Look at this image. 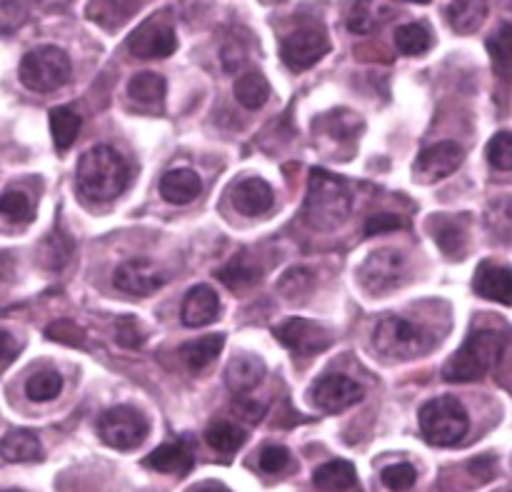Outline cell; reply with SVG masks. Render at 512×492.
<instances>
[{
	"label": "cell",
	"mask_w": 512,
	"mask_h": 492,
	"mask_svg": "<svg viewBox=\"0 0 512 492\" xmlns=\"http://www.w3.org/2000/svg\"><path fill=\"white\" fill-rule=\"evenodd\" d=\"M465 160V150L460 148L455 140H440V143L428 145L423 153L418 155V173L425 180H443L448 175H453L460 168V163Z\"/></svg>",
	"instance_id": "15"
},
{
	"label": "cell",
	"mask_w": 512,
	"mask_h": 492,
	"mask_svg": "<svg viewBox=\"0 0 512 492\" xmlns=\"http://www.w3.org/2000/svg\"><path fill=\"white\" fill-rule=\"evenodd\" d=\"M180 318L188 328H200V325H208L213 320L220 318V298L213 288L208 285H195L188 290L183 300V308H180Z\"/></svg>",
	"instance_id": "17"
},
{
	"label": "cell",
	"mask_w": 512,
	"mask_h": 492,
	"mask_svg": "<svg viewBox=\"0 0 512 492\" xmlns=\"http://www.w3.org/2000/svg\"><path fill=\"white\" fill-rule=\"evenodd\" d=\"M445 15L458 35L478 33L488 18V0H450Z\"/></svg>",
	"instance_id": "21"
},
{
	"label": "cell",
	"mask_w": 512,
	"mask_h": 492,
	"mask_svg": "<svg viewBox=\"0 0 512 492\" xmlns=\"http://www.w3.org/2000/svg\"><path fill=\"white\" fill-rule=\"evenodd\" d=\"M145 468L155 470V473L173 475V478H185L195 465V450L190 438H175L173 443H163L143 458Z\"/></svg>",
	"instance_id": "14"
},
{
	"label": "cell",
	"mask_w": 512,
	"mask_h": 492,
	"mask_svg": "<svg viewBox=\"0 0 512 492\" xmlns=\"http://www.w3.org/2000/svg\"><path fill=\"white\" fill-rule=\"evenodd\" d=\"M473 288L480 298L495 300L500 305H510L512 300V278L510 270L505 265L493 263V260H483L475 270Z\"/></svg>",
	"instance_id": "16"
},
{
	"label": "cell",
	"mask_w": 512,
	"mask_h": 492,
	"mask_svg": "<svg viewBox=\"0 0 512 492\" xmlns=\"http://www.w3.org/2000/svg\"><path fill=\"white\" fill-rule=\"evenodd\" d=\"M223 345V335H205V338L193 340V343H185L183 348H180V355H183V363L188 365L193 373H203L213 360H218V355L223 353Z\"/></svg>",
	"instance_id": "26"
},
{
	"label": "cell",
	"mask_w": 512,
	"mask_h": 492,
	"mask_svg": "<svg viewBox=\"0 0 512 492\" xmlns=\"http://www.w3.org/2000/svg\"><path fill=\"white\" fill-rule=\"evenodd\" d=\"M73 255V240L63 230H53L40 245V260L48 270H63Z\"/></svg>",
	"instance_id": "33"
},
{
	"label": "cell",
	"mask_w": 512,
	"mask_h": 492,
	"mask_svg": "<svg viewBox=\"0 0 512 492\" xmlns=\"http://www.w3.org/2000/svg\"><path fill=\"white\" fill-rule=\"evenodd\" d=\"M70 70L73 68H70V58L65 50L55 48V45H40L23 55L18 75L25 88L35 90V93H50L68 83Z\"/></svg>",
	"instance_id": "5"
},
{
	"label": "cell",
	"mask_w": 512,
	"mask_h": 492,
	"mask_svg": "<svg viewBox=\"0 0 512 492\" xmlns=\"http://www.w3.org/2000/svg\"><path fill=\"white\" fill-rule=\"evenodd\" d=\"M413 3H430V0H413Z\"/></svg>",
	"instance_id": "51"
},
{
	"label": "cell",
	"mask_w": 512,
	"mask_h": 492,
	"mask_svg": "<svg viewBox=\"0 0 512 492\" xmlns=\"http://www.w3.org/2000/svg\"><path fill=\"white\" fill-rule=\"evenodd\" d=\"M0 455L8 463H38L43 458L38 435L30 430H13L0 440Z\"/></svg>",
	"instance_id": "24"
},
{
	"label": "cell",
	"mask_w": 512,
	"mask_h": 492,
	"mask_svg": "<svg viewBox=\"0 0 512 492\" xmlns=\"http://www.w3.org/2000/svg\"><path fill=\"white\" fill-rule=\"evenodd\" d=\"M275 203L273 188L263 178H248L233 188V208L248 218H260Z\"/></svg>",
	"instance_id": "18"
},
{
	"label": "cell",
	"mask_w": 512,
	"mask_h": 492,
	"mask_svg": "<svg viewBox=\"0 0 512 492\" xmlns=\"http://www.w3.org/2000/svg\"><path fill=\"white\" fill-rule=\"evenodd\" d=\"M195 492H228V490H225L220 483H208V485H200Z\"/></svg>",
	"instance_id": "50"
},
{
	"label": "cell",
	"mask_w": 512,
	"mask_h": 492,
	"mask_svg": "<svg viewBox=\"0 0 512 492\" xmlns=\"http://www.w3.org/2000/svg\"><path fill=\"white\" fill-rule=\"evenodd\" d=\"M200 193H203V180H200V175L195 173V170H168V173L160 178V195L173 205L193 203Z\"/></svg>",
	"instance_id": "19"
},
{
	"label": "cell",
	"mask_w": 512,
	"mask_h": 492,
	"mask_svg": "<svg viewBox=\"0 0 512 492\" xmlns=\"http://www.w3.org/2000/svg\"><path fill=\"white\" fill-rule=\"evenodd\" d=\"M165 93H168V83L158 73H138L128 83L130 100L143 105V108H160L165 100Z\"/></svg>",
	"instance_id": "27"
},
{
	"label": "cell",
	"mask_w": 512,
	"mask_h": 492,
	"mask_svg": "<svg viewBox=\"0 0 512 492\" xmlns=\"http://www.w3.org/2000/svg\"><path fill=\"white\" fill-rule=\"evenodd\" d=\"M363 398L365 390L348 375H325L313 388V403L325 413H343Z\"/></svg>",
	"instance_id": "12"
},
{
	"label": "cell",
	"mask_w": 512,
	"mask_h": 492,
	"mask_svg": "<svg viewBox=\"0 0 512 492\" xmlns=\"http://www.w3.org/2000/svg\"><path fill=\"white\" fill-rule=\"evenodd\" d=\"M315 273L308 268H290L283 278L278 280V293L285 300H303L313 293Z\"/></svg>",
	"instance_id": "34"
},
{
	"label": "cell",
	"mask_w": 512,
	"mask_h": 492,
	"mask_svg": "<svg viewBox=\"0 0 512 492\" xmlns=\"http://www.w3.org/2000/svg\"><path fill=\"white\" fill-rule=\"evenodd\" d=\"M403 228V218L393 213H375L373 218H368L365 223V235H385V233H395V230Z\"/></svg>",
	"instance_id": "45"
},
{
	"label": "cell",
	"mask_w": 512,
	"mask_h": 492,
	"mask_svg": "<svg viewBox=\"0 0 512 492\" xmlns=\"http://www.w3.org/2000/svg\"><path fill=\"white\" fill-rule=\"evenodd\" d=\"M380 480H383V485L388 490L405 492L413 488L415 480H418V470H415L410 463L390 465V468H385L383 473H380Z\"/></svg>",
	"instance_id": "40"
},
{
	"label": "cell",
	"mask_w": 512,
	"mask_h": 492,
	"mask_svg": "<svg viewBox=\"0 0 512 492\" xmlns=\"http://www.w3.org/2000/svg\"><path fill=\"white\" fill-rule=\"evenodd\" d=\"M258 465L263 473L280 475L283 470L290 468V453L283 445H268V448H263V453H260Z\"/></svg>",
	"instance_id": "44"
},
{
	"label": "cell",
	"mask_w": 512,
	"mask_h": 492,
	"mask_svg": "<svg viewBox=\"0 0 512 492\" xmlns=\"http://www.w3.org/2000/svg\"><path fill=\"white\" fill-rule=\"evenodd\" d=\"M50 135H53V145L60 155L68 153L73 148V143L78 140L80 128H83V118L75 113L68 105H58V108L50 110Z\"/></svg>",
	"instance_id": "23"
},
{
	"label": "cell",
	"mask_w": 512,
	"mask_h": 492,
	"mask_svg": "<svg viewBox=\"0 0 512 492\" xmlns=\"http://www.w3.org/2000/svg\"><path fill=\"white\" fill-rule=\"evenodd\" d=\"M330 53V38L318 25H303L293 30L280 45V58L290 70H308Z\"/></svg>",
	"instance_id": "8"
},
{
	"label": "cell",
	"mask_w": 512,
	"mask_h": 492,
	"mask_svg": "<svg viewBox=\"0 0 512 492\" xmlns=\"http://www.w3.org/2000/svg\"><path fill=\"white\" fill-rule=\"evenodd\" d=\"M355 483H358V473L348 460H333V463L320 465L313 475V485L320 492H345L355 488Z\"/></svg>",
	"instance_id": "25"
},
{
	"label": "cell",
	"mask_w": 512,
	"mask_h": 492,
	"mask_svg": "<svg viewBox=\"0 0 512 492\" xmlns=\"http://www.w3.org/2000/svg\"><path fill=\"white\" fill-rule=\"evenodd\" d=\"M378 8H373V0H358L350 10V18H348V28L353 33H370L375 30V25L380 23L383 18H378Z\"/></svg>",
	"instance_id": "42"
},
{
	"label": "cell",
	"mask_w": 512,
	"mask_h": 492,
	"mask_svg": "<svg viewBox=\"0 0 512 492\" xmlns=\"http://www.w3.org/2000/svg\"><path fill=\"white\" fill-rule=\"evenodd\" d=\"M435 243L440 245V250H443L448 258H463L468 238H465V230L460 228V225L448 223L443 225V228H435Z\"/></svg>",
	"instance_id": "39"
},
{
	"label": "cell",
	"mask_w": 512,
	"mask_h": 492,
	"mask_svg": "<svg viewBox=\"0 0 512 492\" xmlns=\"http://www.w3.org/2000/svg\"><path fill=\"white\" fill-rule=\"evenodd\" d=\"M215 278H218L220 283L228 285L230 290H245V288H253L255 283H260L263 273H260L258 265L245 263L243 255H238L233 263H228L225 268H220L218 273H215Z\"/></svg>",
	"instance_id": "31"
},
{
	"label": "cell",
	"mask_w": 512,
	"mask_h": 492,
	"mask_svg": "<svg viewBox=\"0 0 512 492\" xmlns=\"http://www.w3.org/2000/svg\"><path fill=\"white\" fill-rule=\"evenodd\" d=\"M353 213V193L348 185L325 170H313L308 198H305V220L318 233L338 230Z\"/></svg>",
	"instance_id": "3"
},
{
	"label": "cell",
	"mask_w": 512,
	"mask_h": 492,
	"mask_svg": "<svg viewBox=\"0 0 512 492\" xmlns=\"http://www.w3.org/2000/svg\"><path fill=\"white\" fill-rule=\"evenodd\" d=\"M45 338L53 340V343L70 345V348H83L85 345L83 328L75 325L73 320H53V323L45 328Z\"/></svg>",
	"instance_id": "38"
},
{
	"label": "cell",
	"mask_w": 512,
	"mask_h": 492,
	"mask_svg": "<svg viewBox=\"0 0 512 492\" xmlns=\"http://www.w3.org/2000/svg\"><path fill=\"white\" fill-rule=\"evenodd\" d=\"M233 408H235V413L245 420V423H260L265 415L263 405L255 403V400H248V398H238L233 403Z\"/></svg>",
	"instance_id": "46"
},
{
	"label": "cell",
	"mask_w": 512,
	"mask_h": 492,
	"mask_svg": "<svg viewBox=\"0 0 512 492\" xmlns=\"http://www.w3.org/2000/svg\"><path fill=\"white\" fill-rule=\"evenodd\" d=\"M323 123L330 138L335 140H353L355 135L363 133V120L345 108H338L333 110V113L323 115Z\"/></svg>",
	"instance_id": "36"
},
{
	"label": "cell",
	"mask_w": 512,
	"mask_h": 492,
	"mask_svg": "<svg viewBox=\"0 0 512 492\" xmlns=\"http://www.w3.org/2000/svg\"><path fill=\"white\" fill-rule=\"evenodd\" d=\"M205 440H208V445L218 455H235L243 448L245 440H248V433L243 428H238V425L228 423V420H218V423H213L208 428Z\"/></svg>",
	"instance_id": "28"
},
{
	"label": "cell",
	"mask_w": 512,
	"mask_h": 492,
	"mask_svg": "<svg viewBox=\"0 0 512 492\" xmlns=\"http://www.w3.org/2000/svg\"><path fill=\"white\" fill-rule=\"evenodd\" d=\"M0 492H23V490H0Z\"/></svg>",
	"instance_id": "52"
},
{
	"label": "cell",
	"mask_w": 512,
	"mask_h": 492,
	"mask_svg": "<svg viewBox=\"0 0 512 492\" xmlns=\"http://www.w3.org/2000/svg\"><path fill=\"white\" fill-rule=\"evenodd\" d=\"M490 58H493L495 70L500 73V78L508 80L510 65H512V25L503 23L498 30H495L493 38L488 40Z\"/></svg>",
	"instance_id": "35"
},
{
	"label": "cell",
	"mask_w": 512,
	"mask_h": 492,
	"mask_svg": "<svg viewBox=\"0 0 512 492\" xmlns=\"http://www.w3.org/2000/svg\"><path fill=\"white\" fill-rule=\"evenodd\" d=\"M470 420L458 398H435L420 410V430L423 438L435 448H453L468 435Z\"/></svg>",
	"instance_id": "4"
},
{
	"label": "cell",
	"mask_w": 512,
	"mask_h": 492,
	"mask_svg": "<svg viewBox=\"0 0 512 492\" xmlns=\"http://www.w3.org/2000/svg\"><path fill=\"white\" fill-rule=\"evenodd\" d=\"M75 180L85 198L93 203H108L125 190L130 180V168L115 148L95 145L80 155Z\"/></svg>",
	"instance_id": "1"
},
{
	"label": "cell",
	"mask_w": 512,
	"mask_h": 492,
	"mask_svg": "<svg viewBox=\"0 0 512 492\" xmlns=\"http://www.w3.org/2000/svg\"><path fill=\"white\" fill-rule=\"evenodd\" d=\"M35 5H40L43 10H65L73 0H33Z\"/></svg>",
	"instance_id": "49"
},
{
	"label": "cell",
	"mask_w": 512,
	"mask_h": 492,
	"mask_svg": "<svg viewBox=\"0 0 512 492\" xmlns=\"http://www.w3.org/2000/svg\"><path fill=\"white\" fill-rule=\"evenodd\" d=\"M130 55L140 60H160L168 58L178 50V38H175L173 25L163 23V20H148L140 28L133 30L128 38Z\"/></svg>",
	"instance_id": "11"
},
{
	"label": "cell",
	"mask_w": 512,
	"mask_h": 492,
	"mask_svg": "<svg viewBox=\"0 0 512 492\" xmlns=\"http://www.w3.org/2000/svg\"><path fill=\"white\" fill-rule=\"evenodd\" d=\"M98 435L115 450H133L148 438V418L138 408L118 405L100 415Z\"/></svg>",
	"instance_id": "7"
},
{
	"label": "cell",
	"mask_w": 512,
	"mask_h": 492,
	"mask_svg": "<svg viewBox=\"0 0 512 492\" xmlns=\"http://www.w3.org/2000/svg\"><path fill=\"white\" fill-rule=\"evenodd\" d=\"M408 280V260L398 250H378L360 268V283L368 293L385 295Z\"/></svg>",
	"instance_id": "9"
},
{
	"label": "cell",
	"mask_w": 512,
	"mask_h": 492,
	"mask_svg": "<svg viewBox=\"0 0 512 492\" xmlns=\"http://www.w3.org/2000/svg\"><path fill=\"white\" fill-rule=\"evenodd\" d=\"M0 215L10 223L25 225L33 220L35 210L33 203L28 200V195L20 193V190H8V193L0 195Z\"/></svg>",
	"instance_id": "37"
},
{
	"label": "cell",
	"mask_w": 512,
	"mask_h": 492,
	"mask_svg": "<svg viewBox=\"0 0 512 492\" xmlns=\"http://www.w3.org/2000/svg\"><path fill=\"white\" fill-rule=\"evenodd\" d=\"M115 340H118L120 348L128 350H138L140 345L145 343V333L140 328V323L135 318H118L115 320Z\"/></svg>",
	"instance_id": "43"
},
{
	"label": "cell",
	"mask_w": 512,
	"mask_h": 492,
	"mask_svg": "<svg viewBox=\"0 0 512 492\" xmlns=\"http://www.w3.org/2000/svg\"><path fill=\"white\" fill-rule=\"evenodd\" d=\"M235 98H238L240 105H245V108L250 110L263 108L270 98L268 80L260 73H255V70L253 73H245L243 78H238V83H235Z\"/></svg>",
	"instance_id": "32"
},
{
	"label": "cell",
	"mask_w": 512,
	"mask_h": 492,
	"mask_svg": "<svg viewBox=\"0 0 512 492\" xmlns=\"http://www.w3.org/2000/svg\"><path fill=\"white\" fill-rule=\"evenodd\" d=\"M488 160L495 170L508 173L512 168V135L510 130H500L488 143Z\"/></svg>",
	"instance_id": "41"
},
{
	"label": "cell",
	"mask_w": 512,
	"mask_h": 492,
	"mask_svg": "<svg viewBox=\"0 0 512 492\" xmlns=\"http://www.w3.org/2000/svg\"><path fill=\"white\" fill-rule=\"evenodd\" d=\"M60 393H63V375L53 368L38 370L25 383V398L33 400V403H50Z\"/></svg>",
	"instance_id": "29"
},
{
	"label": "cell",
	"mask_w": 512,
	"mask_h": 492,
	"mask_svg": "<svg viewBox=\"0 0 512 492\" xmlns=\"http://www.w3.org/2000/svg\"><path fill=\"white\" fill-rule=\"evenodd\" d=\"M373 345L390 360H415L428 350V335L405 318H383L373 330Z\"/></svg>",
	"instance_id": "6"
},
{
	"label": "cell",
	"mask_w": 512,
	"mask_h": 492,
	"mask_svg": "<svg viewBox=\"0 0 512 492\" xmlns=\"http://www.w3.org/2000/svg\"><path fill=\"white\" fill-rule=\"evenodd\" d=\"M20 355V345L8 330H0V365H10Z\"/></svg>",
	"instance_id": "48"
},
{
	"label": "cell",
	"mask_w": 512,
	"mask_h": 492,
	"mask_svg": "<svg viewBox=\"0 0 512 492\" xmlns=\"http://www.w3.org/2000/svg\"><path fill=\"white\" fill-rule=\"evenodd\" d=\"M138 5L140 0H90L88 20H93L105 30H118L120 25L133 18Z\"/></svg>",
	"instance_id": "22"
},
{
	"label": "cell",
	"mask_w": 512,
	"mask_h": 492,
	"mask_svg": "<svg viewBox=\"0 0 512 492\" xmlns=\"http://www.w3.org/2000/svg\"><path fill=\"white\" fill-rule=\"evenodd\" d=\"M165 275L155 268L150 260L135 258L120 265L113 275V285L125 295H135V298H145L153 295L155 290L163 288Z\"/></svg>",
	"instance_id": "13"
},
{
	"label": "cell",
	"mask_w": 512,
	"mask_h": 492,
	"mask_svg": "<svg viewBox=\"0 0 512 492\" xmlns=\"http://www.w3.org/2000/svg\"><path fill=\"white\" fill-rule=\"evenodd\" d=\"M395 45H398V50L403 55H413V58H418V55H425L430 50V45H433V35H430L428 25L425 23L400 25V28L395 30Z\"/></svg>",
	"instance_id": "30"
},
{
	"label": "cell",
	"mask_w": 512,
	"mask_h": 492,
	"mask_svg": "<svg viewBox=\"0 0 512 492\" xmlns=\"http://www.w3.org/2000/svg\"><path fill=\"white\" fill-rule=\"evenodd\" d=\"M508 338L498 330H475L468 335L458 353L445 363V383H475L483 380L503 360Z\"/></svg>",
	"instance_id": "2"
},
{
	"label": "cell",
	"mask_w": 512,
	"mask_h": 492,
	"mask_svg": "<svg viewBox=\"0 0 512 492\" xmlns=\"http://www.w3.org/2000/svg\"><path fill=\"white\" fill-rule=\"evenodd\" d=\"M468 470L478 483H488V480L495 478V460L488 458V455H485V458H475L470 460Z\"/></svg>",
	"instance_id": "47"
},
{
	"label": "cell",
	"mask_w": 512,
	"mask_h": 492,
	"mask_svg": "<svg viewBox=\"0 0 512 492\" xmlns=\"http://www.w3.org/2000/svg\"><path fill=\"white\" fill-rule=\"evenodd\" d=\"M273 335L290 350V353L300 355V358H313L323 350L330 348L333 335L328 328L318 323H310L305 318H290L285 323L275 325Z\"/></svg>",
	"instance_id": "10"
},
{
	"label": "cell",
	"mask_w": 512,
	"mask_h": 492,
	"mask_svg": "<svg viewBox=\"0 0 512 492\" xmlns=\"http://www.w3.org/2000/svg\"><path fill=\"white\" fill-rule=\"evenodd\" d=\"M265 378V363L255 355H238L230 360L225 370V383L235 395H245L253 388H258Z\"/></svg>",
	"instance_id": "20"
}]
</instances>
